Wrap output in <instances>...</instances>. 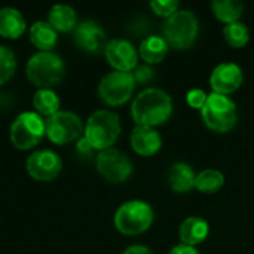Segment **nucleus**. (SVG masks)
<instances>
[{"instance_id": "f257e3e1", "label": "nucleus", "mask_w": 254, "mask_h": 254, "mask_svg": "<svg viewBox=\"0 0 254 254\" xmlns=\"http://www.w3.org/2000/svg\"><path fill=\"white\" fill-rule=\"evenodd\" d=\"M173 113L171 97L158 88H147L141 91L131 106V116L140 127L155 128L165 124Z\"/></svg>"}, {"instance_id": "f03ea898", "label": "nucleus", "mask_w": 254, "mask_h": 254, "mask_svg": "<svg viewBox=\"0 0 254 254\" xmlns=\"http://www.w3.org/2000/svg\"><path fill=\"white\" fill-rule=\"evenodd\" d=\"M65 73L63 58L54 52H37L27 61L25 74L39 89H51L58 85Z\"/></svg>"}, {"instance_id": "7ed1b4c3", "label": "nucleus", "mask_w": 254, "mask_h": 254, "mask_svg": "<svg viewBox=\"0 0 254 254\" xmlns=\"http://www.w3.org/2000/svg\"><path fill=\"white\" fill-rule=\"evenodd\" d=\"M121 134V121L115 112L97 110L94 112L85 125L83 137L89 141L94 150L110 149Z\"/></svg>"}, {"instance_id": "20e7f679", "label": "nucleus", "mask_w": 254, "mask_h": 254, "mask_svg": "<svg viewBox=\"0 0 254 254\" xmlns=\"http://www.w3.org/2000/svg\"><path fill=\"white\" fill-rule=\"evenodd\" d=\"M155 214L152 207L141 199L124 202L115 213V228L124 235H140L150 229Z\"/></svg>"}, {"instance_id": "39448f33", "label": "nucleus", "mask_w": 254, "mask_h": 254, "mask_svg": "<svg viewBox=\"0 0 254 254\" xmlns=\"http://www.w3.org/2000/svg\"><path fill=\"white\" fill-rule=\"evenodd\" d=\"M199 22L193 12L190 10H177L174 15L165 19L162 25V36L168 46L183 51L193 45L198 37Z\"/></svg>"}, {"instance_id": "423d86ee", "label": "nucleus", "mask_w": 254, "mask_h": 254, "mask_svg": "<svg viewBox=\"0 0 254 254\" xmlns=\"http://www.w3.org/2000/svg\"><path fill=\"white\" fill-rule=\"evenodd\" d=\"M204 124L216 132H229L235 128L238 121L237 104L222 94H208L207 103L201 110Z\"/></svg>"}, {"instance_id": "0eeeda50", "label": "nucleus", "mask_w": 254, "mask_h": 254, "mask_svg": "<svg viewBox=\"0 0 254 254\" xmlns=\"http://www.w3.org/2000/svg\"><path fill=\"white\" fill-rule=\"evenodd\" d=\"M45 131V119L36 112H22L10 124V143L19 150L33 149L40 143Z\"/></svg>"}, {"instance_id": "6e6552de", "label": "nucleus", "mask_w": 254, "mask_h": 254, "mask_svg": "<svg viewBox=\"0 0 254 254\" xmlns=\"http://www.w3.org/2000/svg\"><path fill=\"white\" fill-rule=\"evenodd\" d=\"M83 129L82 119L76 113L67 110H60L45 121L46 137L58 146L77 141L82 137Z\"/></svg>"}, {"instance_id": "1a4fd4ad", "label": "nucleus", "mask_w": 254, "mask_h": 254, "mask_svg": "<svg viewBox=\"0 0 254 254\" xmlns=\"http://www.w3.org/2000/svg\"><path fill=\"white\" fill-rule=\"evenodd\" d=\"M135 89V80L131 71H110L100 80L98 95L109 106L125 104Z\"/></svg>"}, {"instance_id": "9d476101", "label": "nucleus", "mask_w": 254, "mask_h": 254, "mask_svg": "<svg viewBox=\"0 0 254 254\" xmlns=\"http://www.w3.org/2000/svg\"><path fill=\"white\" fill-rule=\"evenodd\" d=\"M95 165L98 173L110 183H124L134 171L129 156L113 147L100 152L95 156Z\"/></svg>"}, {"instance_id": "9b49d317", "label": "nucleus", "mask_w": 254, "mask_h": 254, "mask_svg": "<svg viewBox=\"0 0 254 254\" xmlns=\"http://www.w3.org/2000/svg\"><path fill=\"white\" fill-rule=\"evenodd\" d=\"M27 173L37 182H51L58 177L63 168L61 158L49 149L33 152L25 162Z\"/></svg>"}, {"instance_id": "f8f14e48", "label": "nucleus", "mask_w": 254, "mask_h": 254, "mask_svg": "<svg viewBox=\"0 0 254 254\" xmlns=\"http://www.w3.org/2000/svg\"><path fill=\"white\" fill-rule=\"evenodd\" d=\"M107 63L116 71H132L137 67L138 52L135 46L125 39L109 40L104 49Z\"/></svg>"}, {"instance_id": "ddd939ff", "label": "nucleus", "mask_w": 254, "mask_h": 254, "mask_svg": "<svg viewBox=\"0 0 254 254\" xmlns=\"http://www.w3.org/2000/svg\"><path fill=\"white\" fill-rule=\"evenodd\" d=\"M244 82L243 68L235 63H222L214 67L210 76V85L213 92L222 95H231Z\"/></svg>"}, {"instance_id": "4468645a", "label": "nucleus", "mask_w": 254, "mask_h": 254, "mask_svg": "<svg viewBox=\"0 0 254 254\" xmlns=\"http://www.w3.org/2000/svg\"><path fill=\"white\" fill-rule=\"evenodd\" d=\"M73 40L82 51L98 54L104 52L107 45V36L106 31L91 19L79 22L73 30Z\"/></svg>"}, {"instance_id": "2eb2a0df", "label": "nucleus", "mask_w": 254, "mask_h": 254, "mask_svg": "<svg viewBox=\"0 0 254 254\" xmlns=\"http://www.w3.org/2000/svg\"><path fill=\"white\" fill-rule=\"evenodd\" d=\"M131 147L140 156H153L162 146V138L155 128L137 125L131 132Z\"/></svg>"}, {"instance_id": "dca6fc26", "label": "nucleus", "mask_w": 254, "mask_h": 254, "mask_svg": "<svg viewBox=\"0 0 254 254\" xmlns=\"http://www.w3.org/2000/svg\"><path fill=\"white\" fill-rule=\"evenodd\" d=\"M210 234V225L205 219L198 217V216H192L188 217L179 229V237L182 244L190 246V247H196L198 244L204 243L208 238Z\"/></svg>"}, {"instance_id": "f3484780", "label": "nucleus", "mask_w": 254, "mask_h": 254, "mask_svg": "<svg viewBox=\"0 0 254 254\" xmlns=\"http://www.w3.org/2000/svg\"><path fill=\"white\" fill-rule=\"evenodd\" d=\"M168 185L177 193H188L195 188L196 174L186 162H176L168 171Z\"/></svg>"}, {"instance_id": "a211bd4d", "label": "nucleus", "mask_w": 254, "mask_h": 254, "mask_svg": "<svg viewBox=\"0 0 254 254\" xmlns=\"http://www.w3.org/2000/svg\"><path fill=\"white\" fill-rule=\"evenodd\" d=\"M25 31V19L22 13L10 6L0 7V36L6 39H18Z\"/></svg>"}, {"instance_id": "6ab92c4d", "label": "nucleus", "mask_w": 254, "mask_h": 254, "mask_svg": "<svg viewBox=\"0 0 254 254\" xmlns=\"http://www.w3.org/2000/svg\"><path fill=\"white\" fill-rule=\"evenodd\" d=\"M30 42L40 52H49L58 42V31L48 21H36L30 27Z\"/></svg>"}, {"instance_id": "aec40b11", "label": "nucleus", "mask_w": 254, "mask_h": 254, "mask_svg": "<svg viewBox=\"0 0 254 254\" xmlns=\"http://www.w3.org/2000/svg\"><path fill=\"white\" fill-rule=\"evenodd\" d=\"M48 22L61 33H67L70 30H74L77 25V15L76 10L68 4H54L48 12Z\"/></svg>"}, {"instance_id": "412c9836", "label": "nucleus", "mask_w": 254, "mask_h": 254, "mask_svg": "<svg viewBox=\"0 0 254 254\" xmlns=\"http://www.w3.org/2000/svg\"><path fill=\"white\" fill-rule=\"evenodd\" d=\"M168 49H170V46L164 37L149 36V37L143 39V42L140 43L138 54L146 61V64L150 65V64H158V63L164 61V58L168 54Z\"/></svg>"}, {"instance_id": "4be33fe9", "label": "nucleus", "mask_w": 254, "mask_h": 254, "mask_svg": "<svg viewBox=\"0 0 254 254\" xmlns=\"http://www.w3.org/2000/svg\"><path fill=\"white\" fill-rule=\"evenodd\" d=\"M211 10L219 21L228 25L240 21L244 12V4L240 0H214L211 3Z\"/></svg>"}, {"instance_id": "5701e85b", "label": "nucleus", "mask_w": 254, "mask_h": 254, "mask_svg": "<svg viewBox=\"0 0 254 254\" xmlns=\"http://www.w3.org/2000/svg\"><path fill=\"white\" fill-rule=\"evenodd\" d=\"M60 106H61V100L57 95V92L52 91V89H39L33 95L34 112L37 115H40L42 118L43 116L49 118V116L58 113Z\"/></svg>"}, {"instance_id": "b1692460", "label": "nucleus", "mask_w": 254, "mask_h": 254, "mask_svg": "<svg viewBox=\"0 0 254 254\" xmlns=\"http://www.w3.org/2000/svg\"><path fill=\"white\" fill-rule=\"evenodd\" d=\"M225 186V176L219 170L207 168L196 174L195 188L201 193H217Z\"/></svg>"}, {"instance_id": "393cba45", "label": "nucleus", "mask_w": 254, "mask_h": 254, "mask_svg": "<svg viewBox=\"0 0 254 254\" xmlns=\"http://www.w3.org/2000/svg\"><path fill=\"white\" fill-rule=\"evenodd\" d=\"M223 36L228 45H231L232 48H244L250 40V30L246 24L238 21V22L225 25Z\"/></svg>"}, {"instance_id": "a878e982", "label": "nucleus", "mask_w": 254, "mask_h": 254, "mask_svg": "<svg viewBox=\"0 0 254 254\" xmlns=\"http://www.w3.org/2000/svg\"><path fill=\"white\" fill-rule=\"evenodd\" d=\"M16 71V57L13 51L0 45V85L6 83Z\"/></svg>"}, {"instance_id": "bb28decb", "label": "nucleus", "mask_w": 254, "mask_h": 254, "mask_svg": "<svg viewBox=\"0 0 254 254\" xmlns=\"http://www.w3.org/2000/svg\"><path fill=\"white\" fill-rule=\"evenodd\" d=\"M179 6H180V3L177 0H153V1H150L152 10L165 19L170 18L171 15H174L179 10Z\"/></svg>"}, {"instance_id": "cd10ccee", "label": "nucleus", "mask_w": 254, "mask_h": 254, "mask_svg": "<svg viewBox=\"0 0 254 254\" xmlns=\"http://www.w3.org/2000/svg\"><path fill=\"white\" fill-rule=\"evenodd\" d=\"M207 98H208V94L201 89V88H195V89H190L188 94H186V101L188 104L192 107V109H198V110H202V107L205 106L207 103Z\"/></svg>"}, {"instance_id": "c85d7f7f", "label": "nucleus", "mask_w": 254, "mask_h": 254, "mask_svg": "<svg viewBox=\"0 0 254 254\" xmlns=\"http://www.w3.org/2000/svg\"><path fill=\"white\" fill-rule=\"evenodd\" d=\"M132 76H134V80L135 83H140V85H144L147 82H150L155 76L153 73V68L149 65V64H144V65H137L134 68V71H131Z\"/></svg>"}, {"instance_id": "c756f323", "label": "nucleus", "mask_w": 254, "mask_h": 254, "mask_svg": "<svg viewBox=\"0 0 254 254\" xmlns=\"http://www.w3.org/2000/svg\"><path fill=\"white\" fill-rule=\"evenodd\" d=\"M76 152L79 155V158L82 159H91L94 156V147L89 144V141L82 135L77 141H76Z\"/></svg>"}, {"instance_id": "7c9ffc66", "label": "nucleus", "mask_w": 254, "mask_h": 254, "mask_svg": "<svg viewBox=\"0 0 254 254\" xmlns=\"http://www.w3.org/2000/svg\"><path fill=\"white\" fill-rule=\"evenodd\" d=\"M168 254H199V252L195 247H190L186 244H179V246L173 247Z\"/></svg>"}, {"instance_id": "2f4dec72", "label": "nucleus", "mask_w": 254, "mask_h": 254, "mask_svg": "<svg viewBox=\"0 0 254 254\" xmlns=\"http://www.w3.org/2000/svg\"><path fill=\"white\" fill-rule=\"evenodd\" d=\"M122 254H153L147 247L144 246H131L128 247Z\"/></svg>"}]
</instances>
